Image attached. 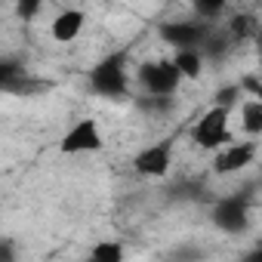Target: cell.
Here are the masks:
<instances>
[{"label": "cell", "instance_id": "1", "mask_svg": "<svg viewBox=\"0 0 262 262\" xmlns=\"http://www.w3.org/2000/svg\"><path fill=\"white\" fill-rule=\"evenodd\" d=\"M90 90L102 99H126L129 77H126V53H108L99 59V65L90 71Z\"/></svg>", "mask_w": 262, "mask_h": 262}, {"label": "cell", "instance_id": "2", "mask_svg": "<svg viewBox=\"0 0 262 262\" xmlns=\"http://www.w3.org/2000/svg\"><path fill=\"white\" fill-rule=\"evenodd\" d=\"M228 114H231L228 108L213 105V108H207V111L194 120V126H191V139H194L198 148L222 151V148H228V145L234 142L231 126H228Z\"/></svg>", "mask_w": 262, "mask_h": 262}, {"label": "cell", "instance_id": "3", "mask_svg": "<svg viewBox=\"0 0 262 262\" xmlns=\"http://www.w3.org/2000/svg\"><path fill=\"white\" fill-rule=\"evenodd\" d=\"M136 80H139V86H142L148 96L173 99V96L179 93V86H182L185 77H182L179 68L173 65V59H158V62H145V65H139Z\"/></svg>", "mask_w": 262, "mask_h": 262}, {"label": "cell", "instance_id": "4", "mask_svg": "<svg viewBox=\"0 0 262 262\" xmlns=\"http://www.w3.org/2000/svg\"><path fill=\"white\" fill-rule=\"evenodd\" d=\"M210 219L219 231L225 234H241L250 225V201L247 194H231V198H219L210 210Z\"/></svg>", "mask_w": 262, "mask_h": 262}, {"label": "cell", "instance_id": "5", "mask_svg": "<svg viewBox=\"0 0 262 262\" xmlns=\"http://www.w3.org/2000/svg\"><path fill=\"white\" fill-rule=\"evenodd\" d=\"M102 145H105V139L99 133V123L93 117H83L62 136L59 151L62 155H93V151H102Z\"/></svg>", "mask_w": 262, "mask_h": 262}, {"label": "cell", "instance_id": "6", "mask_svg": "<svg viewBox=\"0 0 262 262\" xmlns=\"http://www.w3.org/2000/svg\"><path fill=\"white\" fill-rule=\"evenodd\" d=\"M210 34H213V28L201 25V22H170V25H161V40L170 43L176 53L179 50H201Z\"/></svg>", "mask_w": 262, "mask_h": 262}, {"label": "cell", "instance_id": "7", "mask_svg": "<svg viewBox=\"0 0 262 262\" xmlns=\"http://www.w3.org/2000/svg\"><path fill=\"white\" fill-rule=\"evenodd\" d=\"M173 145L164 139V142H155L148 148H142L136 158H133V170L139 176H148V179H161L170 173V161H173Z\"/></svg>", "mask_w": 262, "mask_h": 262}, {"label": "cell", "instance_id": "8", "mask_svg": "<svg viewBox=\"0 0 262 262\" xmlns=\"http://www.w3.org/2000/svg\"><path fill=\"white\" fill-rule=\"evenodd\" d=\"M256 155H259V145L256 142H231L228 148H222V151H216V158H213V173H241V170H247L253 161H256Z\"/></svg>", "mask_w": 262, "mask_h": 262}, {"label": "cell", "instance_id": "9", "mask_svg": "<svg viewBox=\"0 0 262 262\" xmlns=\"http://www.w3.org/2000/svg\"><path fill=\"white\" fill-rule=\"evenodd\" d=\"M83 22H86L83 10H62V13L50 22V37H53L56 43H71V40L80 37Z\"/></svg>", "mask_w": 262, "mask_h": 262}, {"label": "cell", "instance_id": "10", "mask_svg": "<svg viewBox=\"0 0 262 262\" xmlns=\"http://www.w3.org/2000/svg\"><path fill=\"white\" fill-rule=\"evenodd\" d=\"M241 129H244V136H250V139L262 136V99L241 102Z\"/></svg>", "mask_w": 262, "mask_h": 262}, {"label": "cell", "instance_id": "11", "mask_svg": "<svg viewBox=\"0 0 262 262\" xmlns=\"http://www.w3.org/2000/svg\"><path fill=\"white\" fill-rule=\"evenodd\" d=\"M204 53L201 50H179V53H173V65L179 68V74L185 77V80H198L201 77V71H204Z\"/></svg>", "mask_w": 262, "mask_h": 262}, {"label": "cell", "instance_id": "12", "mask_svg": "<svg viewBox=\"0 0 262 262\" xmlns=\"http://www.w3.org/2000/svg\"><path fill=\"white\" fill-rule=\"evenodd\" d=\"M86 262H123V244L120 241H99V244H93Z\"/></svg>", "mask_w": 262, "mask_h": 262}, {"label": "cell", "instance_id": "13", "mask_svg": "<svg viewBox=\"0 0 262 262\" xmlns=\"http://www.w3.org/2000/svg\"><path fill=\"white\" fill-rule=\"evenodd\" d=\"M253 31H256V22H253L250 16H234L231 25H228V34H231V37H250Z\"/></svg>", "mask_w": 262, "mask_h": 262}, {"label": "cell", "instance_id": "14", "mask_svg": "<svg viewBox=\"0 0 262 262\" xmlns=\"http://www.w3.org/2000/svg\"><path fill=\"white\" fill-rule=\"evenodd\" d=\"M139 108L142 111H151V114H167L173 108V99H161V96H145L139 99Z\"/></svg>", "mask_w": 262, "mask_h": 262}, {"label": "cell", "instance_id": "15", "mask_svg": "<svg viewBox=\"0 0 262 262\" xmlns=\"http://www.w3.org/2000/svg\"><path fill=\"white\" fill-rule=\"evenodd\" d=\"M201 53H204V59H219L222 53H225V37H219L216 31L207 37V43L201 47Z\"/></svg>", "mask_w": 262, "mask_h": 262}, {"label": "cell", "instance_id": "16", "mask_svg": "<svg viewBox=\"0 0 262 262\" xmlns=\"http://www.w3.org/2000/svg\"><path fill=\"white\" fill-rule=\"evenodd\" d=\"M237 99H241V83L222 86V90L216 93V105H219V108H228V111H231V105H237Z\"/></svg>", "mask_w": 262, "mask_h": 262}, {"label": "cell", "instance_id": "17", "mask_svg": "<svg viewBox=\"0 0 262 262\" xmlns=\"http://www.w3.org/2000/svg\"><path fill=\"white\" fill-rule=\"evenodd\" d=\"M222 0H213V4H204V0H198L194 4V10H198V16H204V19H213V16H219L222 13Z\"/></svg>", "mask_w": 262, "mask_h": 262}, {"label": "cell", "instance_id": "18", "mask_svg": "<svg viewBox=\"0 0 262 262\" xmlns=\"http://www.w3.org/2000/svg\"><path fill=\"white\" fill-rule=\"evenodd\" d=\"M16 10H19V16H25V19H28V16H34L40 7H37V4H19Z\"/></svg>", "mask_w": 262, "mask_h": 262}, {"label": "cell", "instance_id": "19", "mask_svg": "<svg viewBox=\"0 0 262 262\" xmlns=\"http://www.w3.org/2000/svg\"><path fill=\"white\" fill-rule=\"evenodd\" d=\"M241 262H262V247H256V250H250Z\"/></svg>", "mask_w": 262, "mask_h": 262}, {"label": "cell", "instance_id": "20", "mask_svg": "<svg viewBox=\"0 0 262 262\" xmlns=\"http://www.w3.org/2000/svg\"><path fill=\"white\" fill-rule=\"evenodd\" d=\"M0 250H4V262H13V241H4V247H0Z\"/></svg>", "mask_w": 262, "mask_h": 262}]
</instances>
